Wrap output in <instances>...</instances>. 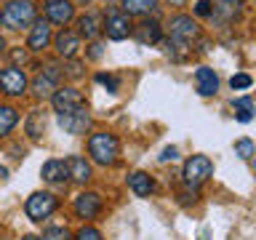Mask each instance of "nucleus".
Returning <instances> with one entry per match:
<instances>
[{
	"label": "nucleus",
	"mask_w": 256,
	"mask_h": 240,
	"mask_svg": "<svg viewBox=\"0 0 256 240\" xmlns=\"http://www.w3.org/2000/svg\"><path fill=\"white\" fill-rule=\"evenodd\" d=\"M163 46H166V56L171 62H184V59H190V56H192V46L190 43H179V40L168 38Z\"/></svg>",
	"instance_id": "b1692460"
},
{
	"label": "nucleus",
	"mask_w": 256,
	"mask_h": 240,
	"mask_svg": "<svg viewBox=\"0 0 256 240\" xmlns=\"http://www.w3.org/2000/svg\"><path fill=\"white\" fill-rule=\"evenodd\" d=\"M126 16H150L158 11V0H120Z\"/></svg>",
	"instance_id": "4be33fe9"
},
{
	"label": "nucleus",
	"mask_w": 256,
	"mask_h": 240,
	"mask_svg": "<svg viewBox=\"0 0 256 240\" xmlns=\"http://www.w3.org/2000/svg\"><path fill=\"white\" fill-rule=\"evenodd\" d=\"M40 240H70V230L67 227H48Z\"/></svg>",
	"instance_id": "c756f323"
},
{
	"label": "nucleus",
	"mask_w": 256,
	"mask_h": 240,
	"mask_svg": "<svg viewBox=\"0 0 256 240\" xmlns=\"http://www.w3.org/2000/svg\"><path fill=\"white\" fill-rule=\"evenodd\" d=\"M40 176H43V182L54 184V187H67L70 184V171H67V163L64 160H48V163L40 168Z\"/></svg>",
	"instance_id": "dca6fc26"
},
{
	"label": "nucleus",
	"mask_w": 256,
	"mask_h": 240,
	"mask_svg": "<svg viewBox=\"0 0 256 240\" xmlns=\"http://www.w3.org/2000/svg\"><path fill=\"white\" fill-rule=\"evenodd\" d=\"M51 40H54L51 24H48L46 19H35V22H32V30H30V38H27V48H30V51H35V54L46 51V48L51 46Z\"/></svg>",
	"instance_id": "4468645a"
},
{
	"label": "nucleus",
	"mask_w": 256,
	"mask_h": 240,
	"mask_svg": "<svg viewBox=\"0 0 256 240\" xmlns=\"http://www.w3.org/2000/svg\"><path fill=\"white\" fill-rule=\"evenodd\" d=\"M19 123V110L11 104H0V136H8Z\"/></svg>",
	"instance_id": "5701e85b"
},
{
	"label": "nucleus",
	"mask_w": 256,
	"mask_h": 240,
	"mask_svg": "<svg viewBox=\"0 0 256 240\" xmlns=\"http://www.w3.org/2000/svg\"><path fill=\"white\" fill-rule=\"evenodd\" d=\"M72 208H75L78 219L91 222V219H96V216L102 214L104 200H102L99 192H80V195L75 198V203H72Z\"/></svg>",
	"instance_id": "ddd939ff"
},
{
	"label": "nucleus",
	"mask_w": 256,
	"mask_h": 240,
	"mask_svg": "<svg viewBox=\"0 0 256 240\" xmlns=\"http://www.w3.org/2000/svg\"><path fill=\"white\" fill-rule=\"evenodd\" d=\"M51 104H54V110L59 112V115H64V112H72V110L83 107L86 99H83V91H78L75 86H59L51 96Z\"/></svg>",
	"instance_id": "0eeeda50"
},
{
	"label": "nucleus",
	"mask_w": 256,
	"mask_h": 240,
	"mask_svg": "<svg viewBox=\"0 0 256 240\" xmlns=\"http://www.w3.org/2000/svg\"><path fill=\"white\" fill-rule=\"evenodd\" d=\"M99 56H102V46L94 43V46H91V59H99Z\"/></svg>",
	"instance_id": "e433bc0d"
},
{
	"label": "nucleus",
	"mask_w": 256,
	"mask_h": 240,
	"mask_svg": "<svg viewBox=\"0 0 256 240\" xmlns=\"http://www.w3.org/2000/svg\"><path fill=\"white\" fill-rule=\"evenodd\" d=\"M43 11H46V22L59 24V27H67L75 19V3L72 0H46Z\"/></svg>",
	"instance_id": "f8f14e48"
},
{
	"label": "nucleus",
	"mask_w": 256,
	"mask_h": 240,
	"mask_svg": "<svg viewBox=\"0 0 256 240\" xmlns=\"http://www.w3.org/2000/svg\"><path fill=\"white\" fill-rule=\"evenodd\" d=\"M235 155L243 158V160H251V155H254V142H251V139H238V142H235Z\"/></svg>",
	"instance_id": "c85d7f7f"
},
{
	"label": "nucleus",
	"mask_w": 256,
	"mask_h": 240,
	"mask_svg": "<svg viewBox=\"0 0 256 240\" xmlns=\"http://www.w3.org/2000/svg\"><path fill=\"white\" fill-rule=\"evenodd\" d=\"M96 83L107 86L110 94H118V91H120V80H118L115 75H110V72H96Z\"/></svg>",
	"instance_id": "bb28decb"
},
{
	"label": "nucleus",
	"mask_w": 256,
	"mask_h": 240,
	"mask_svg": "<svg viewBox=\"0 0 256 240\" xmlns=\"http://www.w3.org/2000/svg\"><path fill=\"white\" fill-rule=\"evenodd\" d=\"M251 83H254V78H251V75H246V72H238V75H232V78H230L232 91H246V88H251Z\"/></svg>",
	"instance_id": "cd10ccee"
},
{
	"label": "nucleus",
	"mask_w": 256,
	"mask_h": 240,
	"mask_svg": "<svg viewBox=\"0 0 256 240\" xmlns=\"http://www.w3.org/2000/svg\"><path fill=\"white\" fill-rule=\"evenodd\" d=\"M6 179H8V168L0 166V182H6Z\"/></svg>",
	"instance_id": "4c0bfd02"
},
{
	"label": "nucleus",
	"mask_w": 256,
	"mask_h": 240,
	"mask_svg": "<svg viewBox=\"0 0 256 240\" xmlns=\"http://www.w3.org/2000/svg\"><path fill=\"white\" fill-rule=\"evenodd\" d=\"M0 24H3V14H0Z\"/></svg>",
	"instance_id": "c03bdc74"
},
{
	"label": "nucleus",
	"mask_w": 256,
	"mask_h": 240,
	"mask_svg": "<svg viewBox=\"0 0 256 240\" xmlns=\"http://www.w3.org/2000/svg\"><path fill=\"white\" fill-rule=\"evenodd\" d=\"M102 27H104V16L96 11H88L78 19V35L86 40H96L102 35Z\"/></svg>",
	"instance_id": "a211bd4d"
},
{
	"label": "nucleus",
	"mask_w": 256,
	"mask_h": 240,
	"mask_svg": "<svg viewBox=\"0 0 256 240\" xmlns=\"http://www.w3.org/2000/svg\"><path fill=\"white\" fill-rule=\"evenodd\" d=\"M232 110H235V118L240 123H251L254 118V102L248 99V96H240V99L232 102Z\"/></svg>",
	"instance_id": "a878e982"
},
{
	"label": "nucleus",
	"mask_w": 256,
	"mask_h": 240,
	"mask_svg": "<svg viewBox=\"0 0 256 240\" xmlns=\"http://www.w3.org/2000/svg\"><path fill=\"white\" fill-rule=\"evenodd\" d=\"M176 158H179V150H176V147H166L163 155H160V163H168V160H176Z\"/></svg>",
	"instance_id": "c9c22d12"
},
{
	"label": "nucleus",
	"mask_w": 256,
	"mask_h": 240,
	"mask_svg": "<svg viewBox=\"0 0 256 240\" xmlns=\"http://www.w3.org/2000/svg\"><path fill=\"white\" fill-rule=\"evenodd\" d=\"M24 128H27V136L30 139H40L46 131V115L40 110H32L27 115V123H24Z\"/></svg>",
	"instance_id": "393cba45"
},
{
	"label": "nucleus",
	"mask_w": 256,
	"mask_h": 240,
	"mask_svg": "<svg viewBox=\"0 0 256 240\" xmlns=\"http://www.w3.org/2000/svg\"><path fill=\"white\" fill-rule=\"evenodd\" d=\"M131 35L139 40L142 46H155V43H160V38H163V30H160V24L155 19H144L131 30Z\"/></svg>",
	"instance_id": "f3484780"
},
{
	"label": "nucleus",
	"mask_w": 256,
	"mask_h": 240,
	"mask_svg": "<svg viewBox=\"0 0 256 240\" xmlns=\"http://www.w3.org/2000/svg\"><path fill=\"white\" fill-rule=\"evenodd\" d=\"M30 88V80L22 67H6L0 72V91L6 96H24Z\"/></svg>",
	"instance_id": "1a4fd4ad"
},
{
	"label": "nucleus",
	"mask_w": 256,
	"mask_h": 240,
	"mask_svg": "<svg viewBox=\"0 0 256 240\" xmlns=\"http://www.w3.org/2000/svg\"><path fill=\"white\" fill-rule=\"evenodd\" d=\"M67 171H70V182H78V184H88L91 182V163H88L86 158H80V155H70L67 160Z\"/></svg>",
	"instance_id": "6ab92c4d"
},
{
	"label": "nucleus",
	"mask_w": 256,
	"mask_h": 240,
	"mask_svg": "<svg viewBox=\"0 0 256 240\" xmlns=\"http://www.w3.org/2000/svg\"><path fill=\"white\" fill-rule=\"evenodd\" d=\"M64 70H67L70 78H80V75H83V64H80V62H72V59H70V64H67Z\"/></svg>",
	"instance_id": "72a5a7b5"
},
{
	"label": "nucleus",
	"mask_w": 256,
	"mask_h": 240,
	"mask_svg": "<svg viewBox=\"0 0 256 240\" xmlns=\"http://www.w3.org/2000/svg\"><path fill=\"white\" fill-rule=\"evenodd\" d=\"M182 176H184V184H187V187H200V184H206L214 176V160L208 155H192V158H187V163H184Z\"/></svg>",
	"instance_id": "7ed1b4c3"
},
{
	"label": "nucleus",
	"mask_w": 256,
	"mask_h": 240,
	"mask_svg": "<svg viewBox=\"0 0 256 240\" xmlns=\"http://www.w3.org/2000/svg\"><path fill=\"white\" fill-rule=\"evenodd\" d=\"M104 3H107V6H115V3H120V0H104Z\"/></svg>",
	"instance_id": "79ce46f5"
},
{
	"label": "nucleus",
	"mask_w": 256,
	"mask_h": 240,
	"mask_svg": "<svg viewBox=\"0 0 256 240\" xmlns=\"http://www.w3.org/2000/svg\"><path fill=\"white\" fill-rule=\"evenodd\" d=\"M195 16L211 19V0H198V6H195Z\"/></svg>",
	"instance_id": "2f4dec72"
},
{
	"label": "nucleus",
	"mask_w": 256,
	"mask_h": 240,
	"mask_svg": "<svg viewBox=\"0 0 256 240\" xmlns=\"http://www.w3.org/2000/svg\"><path fill=\"white\" fill-rule=\"evenodd\" d=\"M6 51V40H3V35H0V54Z\"/></svg>",
	"instance_id": "ea45409f"
},
{
	"label": "nucleus",
	"mask_w": 256,
	"mask_h": 240,
	"mask_svg": "<svg viewBox=\"0 0 256 240\" xmlns=\"http://www.w3.org/2000/svg\"><path fill=\"white\" fill-rule=\"evenodd\" d=\"M0 14H3V24L8 30H24V27H30V24L35 22L38 8H35L32 0H8Z\"/></svg>",
	"instance_id": "f03ea898"
},
{
	"label": "nucleus",
	"mask_w": 256,
	"mask_h": 240,
	"mask_svg": "<svg viewBox=\"0 0 256 240\" xmlns=\"http://www.w3.org/2000/svg\"><path fill=\"white\" fill-rule=\"evenodd\" d=\"M195 83H198L200 96H216V91H219V75H216L211 67H198L195 70Z\"/></svg>",
	"instance_id": "aec40b11"
},
{
	"label": "nucleus",
	"mask_w": 256,
	"mask_h": 240,
	"mask_svg": "<svg viewBox=\"0 0 256 240\" xmlns=\"http://www.w3.org/2000/svg\"><path fill=\"white\" fill-rule=\"evenodd\" d=\"M72 3H75V0H72ZM78 3H83V0H78ZM86 3H88V0H86Z\"/></svg>",
	"instance_id": "37998d69"
},
{
	"label": "nucleus",
	"mask_w": 256,
	"mask_h": 240,
	"mask_svg": "<svg viewBox=\"0 0 256 240\" xmlns=\"http://www.w3.org/2000/svg\"><path fill=\"white\" fill-rule=\"evenodd\" d=\"M91 123H94V118H91V112H88L86 104H83V107H78V110H72V112H64V115H59V126H62L67 134H72V136L88 134Z\"/></svg>",
	"instance_id": "423d86ee"
},
{
	"label": "nucleus",
	"mask_w": 256,
	"mask_h": 240,
	"mask_svg": "<svg viewBox=\"0 0 256 240\" xmlns=\"http://www.w3.org/2000/svg\"><path fill=\"white\" fill-rule=\"evenodd\" d=\"M184 3H187V0H168V6H176V8L184 6Z\"/></svg>",
	"instance_id": "58836bf2"
},
{
	"label": "nucleus",
	"mask_w": 256,
	"mask_h": 240,
	"mask_svg": "<svg viewBox=\"0 0 256 240\" xmlns=\"http://www.w3.org/2000/svg\"><path fill=\"white\" fill-rule=\"evenodd\" d=\"M168 38L171 40H179V43H195V40L200 38V24L192 19V16H174L171 22H168Z\"/></svg>",
	"instance_id": "39448f33"
},
{
	"label": "nucleus",
	"mask_w": 256,
	"mask_h": 240,
	"mask_svg": "<svg viewBox=\"0 0 256 240\" xmlns=\"http://www.w3.org/2000/svg\"><path fill=\"white\" fill-rule=\"evenodd\" d=\"M59 80H62V70L56 67V64H48V67L32 80V94H35L38 99H51L54 91L59 88Z\"/></svg>",
	"instance_id": "6e6552de"
},
{
	"label": "nucleus",
	"mask_w": 256,
	"mask_h": 240,
	"mask_svg": "<svg viewBox=\"0 0 256 240\" xmlns=\"http://www.w3.org/2000/svg\"><path fill=\"white\" fill-rule=\"evenodd\" d=\"M11 59H14L16 64H19V62H22V64H27V59H30V54H27V51H24V48L19 46V48H14V51H11ZM16 64H14V67H16Z\"/></svg>",
	"instance_id": "f704fd0d"
},
{
	"label": "nucleus",
	"mask_w": 256,
	"mask_h": 240,
	"mask_svg": "<svg viewBox=\"0 0 256 240\" xmlns=\"http://www.w3.org/2000/svg\"><path fill=\"white\" fill-rule=\"evenodd\" d=\"M54 48H56V54H59L64 62H70V59H75V56L80 54V48H83V38H80L75 30L62 27L59 32H56V38H54Z\"/></svg>",
	"instance_id": "9d476101"
},
{
	"label": "nucleus",
	"mask_w": 256,
	"mask_h": 240,
	"mask_svg": "<svg viewBox=\"0 0 256 240\" xmlns=\"http://www.w3.org/2000/svg\"><path fill=\"white\" fill-rule=\"evenodd\" d=\"M22 240H40V238H35V235H24Z\"/></svg>",
	"instance_id": "a19ab883"
},
{
	"label": "nucleus",
	"mask_w": 256,
	"mask_h": 240,
	"mask_svg": "<svg viewBox=\"0 0 256 240\" xmlns=\"http://www.w3.org/2000/svg\"><path fill=\"white\" fill-rule=\"evenodd\" d=\"M75 240H104V238H102V232L96 227H80L75 232Z\"/></svg>",
	"instance_id": "7c9ffc66"
},
{
	"label": "nucleus",
	"mask_w": 256,
	"mask_h": 240,
	"mask_svg": "<svg viewBox=\"0 0 256 240\" xmlns=\"http://www.w3.org/2000/svg\"><path fill=\"white\" fill-rule=\"evenodd\" d=\"M88 155H91L94 163L99 166H115L118 163V155H120V142L115 134L110 131H96L88 136Z\"/></svg>",
	"instance_id": "f257e3e1"
},
{
	"label": "nucleus",
	"mask_w": 256,
	"mask_h": 240,
	"mask_svg": "<svg viewBox=\"0 0 256 240\" xmlns=\"http://www.w3.org/2000/svg\"><path fill=\"white\" fill-rule=\"evenodd\" d=\"M243 14V0H214L211 3V19L222 24H232Z\"/></svg>",
	"instance_id": "2eb2a0df"
},
{
	"label": "nucleus",
	"mask_w": 256,
	"mask_h": 240,
	"mask_svg": "<svg viewBox=\"0 0 256 240\" xmlns=\"http://www.w3.org/2000/svg\"><path fill=\"white\" fill-rule=\"evenodd\" d=\"M56 208H59V198L56 195H51V192H32L27 198V203H24V214L32 222H43Z\"/></svg>",
	"instance_id": "20e7f679"
},
{
	"label": "nucleus",
	"mask_w": 256,
	"mask_h": 240,
	"mask_svg": "<svg viewBox=\"0 0 256 240\" xmlns=\"http://www.w3.org/2000/svg\"><path fill=\"white\" fill-rule=\"evenodd\" d=\"M128 187H131V192L136 198H150L152 192H155V179L144 171H134L128 176Z\"/></svg>",
	"instance_id": "412c9836"
},
{
	"label": "nucleus",
	"mask_w": 256,
	"mask_h": 240,
	"mask_svg": "<svg viewBox=\"0 0 256 240\" xmlns=\"http://www.w3.org/2000/svg\"><path fill=\"white\" fill-rule=\"evenodd\" d=\"M131 30H134V24H131V16H126L123 11H110L107 14V19H104V27L102 32L107 35L110 40H126V38H131Z\"/></svg>",
	"instance_id": "9b49d317"
},
{
	"label": "nucleus",
	"mask_w": 256,
	"mask_h": 240,
	"mask_svg": "<svg viewBox=\"0 0 256 240\" xmlns=\"http://www.w3.org/2000/svg\"><path fill=\"white\" fill-rule=\"evenodd\" d=\"M179 198H182L184 206H187V203H195V200H198V187H184V190L179 192Z\"/></svg>",
	"instance_id": "473e14b6"
}]
</instances>
